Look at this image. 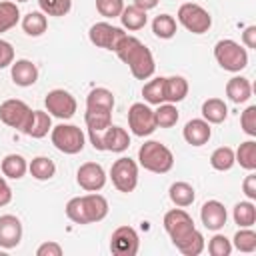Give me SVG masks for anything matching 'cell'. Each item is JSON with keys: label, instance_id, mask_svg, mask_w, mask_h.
I'll return each mask as SVG.
<instances>
[{"label": "cell", "instance_id": "8992f818", "mask_svg": "<svg viewBox=\"0 0 256 256\" xmlns=\"http://www.w3.org/2000/svg\"><path fill=\"white\" fill-rule=\"evenodd\" d=\"M176 18L192 34H206L210 30V26H212L210 12L204 6L196 4V2H184V4H180Z\"/></svg>", "mask_w": 256, "mask_h": 256}, {"label": "cell", "instance_id": "8fae6325", "mask_svg": "<svg viewBox=\"0 0 256 256\" xmlns=\"http://www.w3.org/2000/svg\"><path fill=\"white\" fill-rule=\"evenodd\" d=\"M30 114H32V108L24 102V100H18V98H10V100H4L0 104V120L14 128V130H24V126L28 124L30 120Z\"/></svg>", "mask_w": 256, "mask_h": 256}, {"label": "cell", "instance_id": "e0dca14e", "mask_svg": "<svg viewBox=\"0 0 256 256\" xmlns=\"http://www.w3.org/2000/svg\"><path fill=\"white\" fill-rule=\"evenodd\" d=\"M10 76H12V82L20 88H28L32 84H36L38 80V66L32 62V60H26V58H20L16 62H12L10 66Z\"/></svg>", "mask_w": 256, "mask_h": 256}, {"label": "cell", "instance_id": "6da1fadb", "mask_svg": "<svg viewBox=\"0 0 256 256\" xmlns=\"http://www.w3.org/2000/svg\"><path fill=\"white\" fill-rule=\"evenodd\" d=\"M114 52L130 68V72H132V76L136 80H148V78H152V74L156 70L154 56H152L150 48L144 46L136 36L124 34L122 40L116 44Z\"/></svg>", "mask_w": 256, "mask_h": 256}, {"label": "cell", "instance_id": "d6a6232c", "mask_svg": "<svg viewBox=\"0 0 256 256\" xmlns=\"http://www.w3.org/2000/svg\"><path fill=\"white\" fill-rule=\"evenodd\" d=\"M84 122L88 130H106L112 124V110H98V108H86Z\"/></svg>", "mask_w": 256, "mask_h": 256}, {"label": "cell", "instance_id": "1f68e13d", "mask_svg": "<svg viewBox=\"0 0 256 256\" xmlns=\"http://www.w3.org/2000/svg\"><path fill=\"white\" fill-rule=\"evenodd\" d=\"M234 160L240 164V168L254 172L256 170V142L254 140L242 142L238 150H234Z\"/></svg>", "mask_w": 256, "mask_h": 256}, {"label": "cell", "instance_id": "f907efd6", "mask_svg": "<svg viewBox=\"0 0 256 256\" xmlns=\"http://www.w3.org/2000/svg\"><path fill=\"white\" fill-rule=\"evenodd\" d=\"M2 184H6V178H4V176H0V186H2Z\"/></svg>", "mask_w": 256, "mask_h": 256}, {"label": "cell", "instance_id": "d4e9b609", "mask_svg": "<svg viewBox=\"0 0 256 256\" xmlns=\"http://www.w3.org/2000/svg\"><path fill=\"white\" fill-rule=\"evenodd\" d=\"M2 174L4 178H10V180H20L24 178V174L28 172V162L22 154H6L2 158Z\"/></svg>", "mask_w": 256, "mask_h": 256}, {"label": "cell", "instance_id": "2e32d148", "mask_svg": "<svg viewBox=\"0 0 256 256\" xmlns=\"http://www.w3.org/2000/svg\"><path fill=\"white\" fill-rule=\"evenodd\" d=\"M22 222L14 214H4L0 216V246L4 250H12L20 244L22 240Z\"/></svg>", "mask_w": 256, "mask_h": 256}, {"label": "cell", "instance_id": "7c38bea8", "mask_svg": "<svg viewBox=\"0 0 256 256\" xmlns=\"http://www.w3.org/2000/svg\"><path fill=\"white\" fill-rule=\"evenodd\" d=\"M140 248L138 232L132 226H118L110 236V250L116 256H136Z\"/></svg>", "mask_w": 256, "mask_h": 256}, {"label": "cell", "instance_id": "ba28073f", "mask_svg": "<svg viewBox=\"0 0 256 256\" xmlns=\"http://www.w3.org/2000/svg\"><path fill=\"white\" fill-rule=\"evenodd\" d=\"M162 224H164V230H166V234L170 236V240H172L174 246H176L178 242H182L188 234H192V230L196 228L192 216H190L184 208H178V206L172 208V210H168V212L164 214Z\"/></svg>", "mask_w": 256, "mask_h": 256}, {"label": "cell", "instance_id": "30bf717a", "mask_svg": "<svg viewBox=\"0 0 256 256\" xmlns=\"http://www.w3.org/2000/svg\"><path fill=\"white\" fill-rule=\"evenodd\" d=\"M128 128L132 130L134 136H140V138L150 136L158 128L156 118H154V110L150 108V104L134 102L128 108Z\"/></svg>", "mask_w": 256, "mask_h": 256}, {"label": "cell", "instance_id": "7dc6e473", "mask_svg": "<svg viewBox=\"0 0 256 256\" xmlns=\"http://www.w3.org/2000/svg\"><path fill=\"white\" fill-rule=\"evenodd\" d=\"M242 44L246 48H256V26H246L242 32Z\"/></svg>", "mask_w": 256, "mask_h": 256}, {"label": "cell", "instance_id": "603a6c76", "mask_svg": "<svg viewBox=\"0 0 256 256\" xmlns=\"http://www.w3.org/2000/svg\"><path fill=\"white\" fill-rule=\"evenodd\" d=\"M118 18H120V22H122V28L128 30V32L142 30V28L146 26V22H148V14H146V10L138 8L136 4L124 6Z\"/></svg>", "mask_w": 256, "mask_h": 256}, {"label": "cell", "instance_id": "52a82bcc", "mask_svg": "<svg viewBox=\"0 0 256 256\" xmlns=\"http://www.w3.org/2000/svg\"><path fill=\"white\" fill-rule=\"evenodd\" d=\"M110 180L118 192H134V188L138 186V164L128 156H120L110 168Z\"/></svg>", "mask_w": 256, "mask_h": 256}, {"label": "cell", "instance_id": "f35d334b", "mask_svg": "<svg viewBox=\"0 0 256 256\" xmlns=\"http://www.w3.org/2000/svg\"><path fill=\"white\" fill-rule=\"evenodd\" d=\"M230 242H232V248H236L240 252H246V254L254 252L256 250V232L252 228H240Z\"/></svg>", "mask_w": 256, "mask_h": 256}, {"label": "cell", "instance_id": "d590c367", "mask_svg": "<svg viewBox=\"0 0 256 256\" xmlns=\"http://www.w3.org/2000/svg\"><path fill=\"white\" fill-rule=\"evenodd\" d=\"M236 164L234 160V150L230 146H220L210 154V166L218 172H228Z\"/></svg>", "mask_w": 256, "mask_h": 256}, {"label": "cell", "instance_id": "74e56055", "mask_svg": "<svg viewBox=\"0 0 256 256\" xmlns=\"http://www.w3.org/2000/svg\"><path fill=\"white\" fill-rule=\"evenodd\" d=\"M20 20V10H18V4L16 2H0V34L2 32H8L10 28H14Z\"/></svg>", "mask_w": 256, "mask_h": 256}, {"label": "cell", "instance_id": "d6986e66", "mask_svg": "<svg viewBox=\"0 0 256 256\" xmlns=\"http://www.w3.org/2000/svg\"><path fill=\"white\" fill-rule=\"evenodd\" d=\"M130 146V136L124 128L120 126H108L104 132H102V152H124L128 150Z\"/></svg>", "mask_w": 256, "mask_h": 256}, {"label": "cell", "instance_id": "9a60e30c", "mask_svg": "<svg viewBox=\"0 0 256 256\" xmlns=\"http://www.w3.org/2000/svg\"><path fill=\"white\" fill-rule=\"evenodd\" d=\"M200 220H202L204 228H208L212 232H218L226 226L228 212H226V208L220 200H206L200 208Z\"/></svg>", "mask_w": 256, "mask_h": 256}, {"label": "cell", "instance_id": "4316f807", "mask_svg": "<svg viewBox=\"0 0 256 256\" xmlns=\"http://www.w3.org/2000/svg\"><path fill=\"white\" fill-rule=\"evenodd\" d=\"M28 172H30V176H32L34 180L44 182V180L54 178V174H56V164H54V160L48 158V156H36V158H32V162L28 164Z\"/></svg>", "mask_w": 256, "mask_h": 256}, {"label": "cell", "instance_id": "f1b7e54d", "mask_svg": "<svg viewBox=\"0 0 256 256\" xmlns=\"http://www.w3.org/2000/svg\"><path fill=\"white\" fill-rule=\"evenodd\" d=\"M152 32H154L156 38H162V40L174 38L176 32H178L176 18L170 16V14H158V16L152 20Z\"/></svg>", "mask_w": 256, "mask_h": 256}, {"label": "cell", "instance_id": "4fadbf2b", "mask_svg": "<svg viewBox=\"0 0 256 256\" xmlns=\"http://www.w3.org/2000/svg\"><path fill=\"white\" fill-rule=\"evenodd\" d=\"M124 34H126L124 28L112 26L110 22H96L88 30V38L96 48H104V50H112V52Z\"/></svg>", "mask_w": 256, "mask_h": 256}, {"label": "cell", "instance_id": "9c48e42d", "mask_svg": "<svg viewBox=\"0 0 256 256\" xmlns=\"http://www.w3.org/2000/svg\"><path fill=\"white\" fill-rule=\"evenodd\" d=\"M44 106H46V112L58 120H70L74 114H76V98L64 90V88H54L46 94L44 98Z\"/></svg>", "mask_w": 256, "mask_h": 256}, {"label": "cell", "instance_id": "4dcf8cb0", "mask_svg": "<svg viewBox=\"0 0 256 256\" xmlns=\"http://www.w3.org/2000/svg\"><path fill=\"white\" fill-rule=\"evenodd\" d=\"M232 218L240 228H252L256 222V206L252 200H242L234 206Z\"/></svg>", "mask_w": 256, "mask_h": 256}, {"label": "cell", "instance_id": "ab89813d", "mask_svg": "<svg viewBox=\"0 0 256 256\" xmlns=\"http://www.w3.org/2000/svg\"><path fill=\"white\" fill-rule=\"evenodd\" d=\"M38 6L46 16H66L72 8V0H38Z\"/></svg>", "mask_w": 256, "mask_h": 256}, {"label": "cell", "instance_id": "c3c4849f", "mask_svg": "<svg viewBox=\"0 0 256 256\" xmlns=\"http://www.w3.org/2000/svg\"><path fill=\"white\" fill-rule=\"evenodd\" d=\"M10 202H12V188L8 184H2L0 186V208L8 206Z\"/></svg>", "mask_w": 256, "mask_h": 256}, {"label": "cell", "instance_id": "ee69618b", "mask_svg": "<svg viewBox=\"0 0 256 256\" xmlns=\"http://www.w3.org/2000/svg\"><path fill=\"white\" fill-rule=\"evenodd\" d=\"M12 62H14V48L8 40L0 38V70L12 66Z\"/></svg>", "mask_w": 256, "mask_h": 256}, {"label": "cell", "instance_id": "7bdbcfd3", "mask_svg": "<svg viewBox=\"0 0 256 256\" xmlns=\"http://www.w3.org/2000/svg\"><path fill=\"white\" fill-rule=\"evenodd\" d=\"M240 126H242V132L248 134L250 138L256 136V106H248L242 114H240Z\"/></svg>", "mask_w": 256, "mask_h": 256}, {"label": "cell", "instance_id": "60d3db41", "mask_svg": "<svg viewBox=\"0 0 256 256\" xmlns=\"http://www.w3.org/2000/svg\"><path fill=\"white\" fill-rule=\"evenodd\" d=\"M208 252H210V256H230L232 242L224 234H214L208 240Z\"/></svg>", "mask_w": 256, "mask_h": 256}, {"label": "cell", "instance_id": "f6af8a7d", "mask_svg": "<svg viewBox=\"0 0 256 256\" xmlns=\"http://www.w3.org/2000/svg\"><path fill=\"white\" fill-rule=\"evenodd\" d=\"M62 246L54 240H48V242H42L38 248H36V256H62Z\"/></svg>", "mask_w": 256, "mask_h": 256}, {"label": "cell", "instance_id": "bcb514c9", "mask_svg": "<svg viewBox=\"0 0 256 256\" xmlns=\"http://www.w3.org/2000/svg\"><path fill=\"white\" fill-rule=\"evenodd\" d=\"M242 192L248 200H256V174L250 172L242 182Z\"/></svg>", "mask_w": 256, "mask_h": 256}, {"label": "cell", "instance_id": "484cf974", "mask_svg": "<svg viewBox=\"0 0 256 256\" xmlns=\"http://www.w3.org/2000/svg\"><path fill=\"white\" fill-rule=\"evenodd\" d=\"M168 196L172 200L174 206L178 208H186L194 202L196 198V192H194V186L184 182V180H178V182H172L170 188H168Z\"/></svg>", "mask_w": 256, "mask_h": 256}, {"label": "cell", "instance_id": "836d02e7", "mask_svg": "<svg viewBox=\"0 0 256 256\" xmlns=\"http://www.w3.org/2000/svg\"><path fill=\"white\" fill-rule=\"evenodd\" d=\"M176 248H178V252H182L184 256H198V254H202V252H204L206 242H204L202 232L194 228V230H192V234H188L182 242H178V244H176Z\"/></svg>", "mask_w": 256, "mask_h": 256}, {"label": "cell", "instance_id": "b9f144b4", "mask_svg": "<svg viewBox=\"0 0 256 256\" xmlns=\"http://www.w3.org/2000/svg\"><path fill=\"white\" fill-rule=\"evenodd\" d=\"M124 8V0H96V10L104 18H118Z\"/></svg>", "mask_w": 256, "mask_h": 256}, {"label": "cell", "instance_id": "8d00e7d4", "mask_svg": "<svg viewBox=\"0 0 256 256\" xmlns=\"http://www.w3.org/2000/svg\"><path fill=\"white\" fill-rule=\"evenodd\" d=\"M142 96H144L146 104H152V106L162 104L164 102V76L148 80L142 88Z\"/></svg>", "mask_w": 256, "mask_h": 256}, {"label": "cell", "instance_id": "ac0fdd59", "mask_svg": "<svg viewBox=\"0 0 256 256\" xmlns=\"http://www.w3.org/2000/svg\"><path fill=\"white\" fill-rule=\"evenodd\" d=\"M182 136L190 146H204L212 138V128L204 118H192L186 122Z\"/></svg>", "mask_w": 256, "mask_h": 256}, {"label": "cell", "instance_id": "5b68a950", "mask_svg": "<svg viewBox=\"0 0 256 256\" xmlns=\"http://www.w3.org/2000/svg\"><path fill=\"white\" fill-rule=\"evenodd\" d=\"M50 140H52L56 150H60L62 154H70V156L82 152L84 144H86L84 132L76 124H64V122L58 126H52Z\"/></svg>", "mask_w": 256, "mask_h": 256}, {"label": "cell", "instance_id": "ffe728a7", "mask_svg": "<svg viewBox=\"0 0 256 256\" xmlns=\"http://www.w3.org/2000/svg\"><path fill=\"white\" fill-rule=\"evenodd\" d=\"M52 130V116L46 110H32L28 124L24 126L22 134L30 136V138H44L48 132Z\"/></svg>", "mask_w": 256, "mask_h": 256}, {"label": "cell", "instance_id": "681fc988", "mask_svg": "<svg viewBox=\"0 0 256 256\" xmlns=\"http://www.w3.org/2000/svg\"><path fill=\"white\" fill-rule=\"evenodd\" d=\"M160 0H134V4L138 6V8H142V10H152V8H156V4H158Z\"/></svg>", "mask_w": 256, "mask_h": 256}, {"label": "cell", "instance_id": "277c9868", "mask_svg": "<svg viewBox=\"0 0 256 256\" xmlns=\"http://www.w3.org/2000/svg\"><path fill=\"white\" fill-rule=\"evenodd\" d=\"M214 58L222 70L234 74L248 66V50L230 38H222L214 44Z\"/></svg>", "mask_w": 256, "mask_h": 256}, {"label": "cell", "instance_id": "3957f363", "mask_svg": "<svg viewBox=\"0 0 256 256\" xmlns=\"http://www.w3.org/2000/svg\"><path fill=\"white\" fill-rule=\"evenodd\" d=\"M138 164L148 172L166 174L174 166V154L166 144L158 140H146L138 148Z\"/></svg>", "mask_w": 256, "mask_h": 256}, {"label": "cell", "instance_id": "e575fe53", "mask_svg": "<svg viewBox=\"0 0 256 256\" xmlns=\"http://www.w3.org/2000/svg\"><path fill=\"white\" fill-rule=\"evenodd\" d=\"M154 118H156V126H158V128H172V126H176L180 114H178L176 104L162 102V104H158V108L154 110Z\"/></svg>", "mask_w": 256, "mask_h": 256}, {"label": "cell", "instance_id": "83f0119b", "mask_svg": "<svg viewBox=\"0 0 256 256\" xmlns=\"http://www.w3.org/2000/svg\"><path fill=\"white\" fill-rule=\"evenodd\" d=\"M48 28V20H46V14L42 10H34V12H28L24 18H22V30L36 38V36H42Z\"/></svg>", "mask_w": 256, "mask_h": 256}, {"label": "cell", "instance_id": "cb8c5ba5", "mask_svg": "<svg viewBox=\"0 0 256 256\" xmlns=\"http://www.w3.org/2000/svg\"><path fill=\"white\" fill-rule=\"evenodd\" d=\"M200 112L208 124H222L228 116V106L222 98H208L202 102Z\"/></svg>", "mask_w": 256, "mask_h": 256}, {"label": "cell", "instance_id": "7a4b0ae2", "mask_svg": "<svg viewBox=\"0 0 256 256\" xmlns=\"http://www.w3.org/2000/svg\"><path fill=\"white\" fill-rule=\"evenodd\" d=\"M66 216L74 224H94L108 216V200L98 192L74 196L66 202Z\"/></svg>", "mask_w": 256, "mask_h": 256}, {"label": "cell", "instance_id": "f546056e", "mask_svg": "<svg viewBox=\"0 0 256 256\" xmlns=\"http://www.w3.org/2000/svg\"><path fill=\"white\" fill-rule=\"evenodd\" d=\"M114 94L108 88H92L86 96V108H98V110H112L114 108Z\"/></svg>", "mask_w": 256, "mask_h": 256}, {"label": "cell", "instance_id": "816d5d0a", "mask_svg": "<svg viewBox=\"0 0 256 256\" xmlns=\"http://www.w3.org/2000/svg\"><path fill=\"white\" fill-rule=\"evenodd\" d=\"M16 2H28V0H16Z\"/></svg>", "mask_w": 256, "mask_h": 256}, {"label": "cell", "instance_id": "5bb4252c", "mask_svg": "<svg viewBox=\"0 0 256 256\" xmlns=\"http://www.w3.org/2000/svg\"><path fill=\"white\" fill-rule=\"evenodd\" d=\"M76 182L86 192H100L106 186V172L98 162H84L76 172Z\"/></svg>", "mask_w": 256, "mask_h": 256}, {"label": "cell", "instance_id": "44dd1931", "mask_svg": "<svg viewBox=\"0 0 256 256\" xmlns=\"http://www.w3.org/2000/svg\"><path fill=\"white\" fill-rule=\"evenodd\" d=\"M226 96L234 104L248 102L250 96H252V84H250V80L244 78V76H232L226 82Z\"/></svg>", "mask_w": 256, "mask_h": 256}, {"label": "cell", "instance_id": "7402d4cb", "mask_svg": "<svg viewBox=\"0 0 256 256\" xmlns=\"http://www.w3.org/2000/svg\"><path fill=\"white\" fill-rule=\"evenodd\" d=\"M188 80L184 76H166L164 78V102L178 104L188 96Z\"/></svg>", "mask_w": 256, "mask_h": 256}]
</instances>
